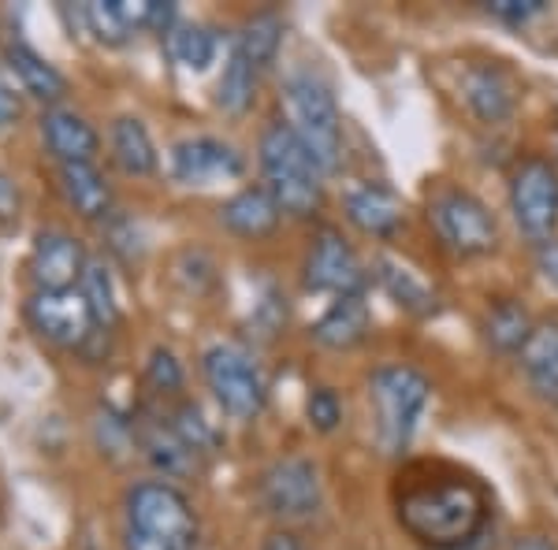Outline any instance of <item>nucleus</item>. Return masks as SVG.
<instances>
[{"label": "nucleus", "mask_w": 558, "mask_h": 550, "mask_svg": "<svg viewBox=\"0 0 558 550\" xmlns=\"http://www.w3.org/2000/svg\"><path fill=\"white\" fill-rule=\"evenodd\" d=\"M202 376L220 410L235 420H254L268 405V380L260 365L235 342H216L202 354Z\"/></svg>", "instance_id": "obj_7"}, {"label": "nucleus", "mask_w": 558, "mask_h": 550, "mask_svg": "<svg viewBox=\"0 0 558 550\" xmlns=\"http://www.w3.org/2000/svg\"><path fill=\"white\" fill-rule=\"evenodd\" d=\"M257 75L260 71L250 64L246 52H242L239 45H231L228 64H223V75H220V83H216V105L228 115L250 112V105H254V97H257Z\"/></svg>", "instance_id": "obj_25"}, {"label": "nucleus", "mask_w": 558, "mask_h": 550, "mask_svg": "<svg viewBox=\"0 0 558 550\" xmlns=\"http://www.w3.org/2000/svg\"><path fill=\"white\" fill-rule=\"evenodd\" d=\"M555 146H558V138H555Z\"/></svg>", "instance_id": "obj_41"}, {"label": "nucleus", "mask_w": 558, "mask_h": 550, "mask_svg": "<svg viewBox=\"0 0 558 550\" xmlns=\"http://www.w3.org/2000/svg\"><path fill=\"white\" fill-rule=\"evenodd\" d=\"M4 60H8V71L15 75V83H20V89L31 94L34 101L52 105V108H57V101H64L68 78L60 75L41 52H34L31 45H8Z\"/></svg>", "instance_id": "obj_20"}, {"label": "nucleus", "mask_w": 558, "mask_h": 550, "mask_svg": "<svg viewBox=\"0 0 558 550\" xmlns=\"http://www.w3.org/2000/svg\"><path fill=\"white\" fill-rule=\"evenodd\" d=\"M343 212L368 239H395L407 223V205L387 183H362L343 197Z\"/></svg>", "instance_id": "obj_15"}, {"label": "nucleus", "mask_w": 558, "mask_h": 550, "mask_svg": "<svg viewBox=\"0 0 558 550\" xmlns=\"http://www.w3.org/2000/svg\"><path fill=\"white\" fill-rule=\"evenodd\" d=\"M142 450H146V457L165 476H186L197 468V450L165 420L146 424V428H142Z\"/></svg>", "instance_id": "obj_24"}, {"label": "nucleus", "mask_w": 558, "mask_h": 550, "mask_svg": "<svg viewBox=\"0 0 558 550\" xmlns=\"http://www.w3.org/2000/svg\"><path fill=\"white\" fill-rule=\"evenodd\" d=\"M488 12L495 15L499 23H510V26H525L529 20L547 12V0H492Z\"/></svg>", "instance_id": "obj_35"}, {"label": "nucleus", "mask_w": 558, "mask_h": 550, "mask_svg": "<svg viewBox=\"0 0 558 550\" xmlns=\"http://www.w3.org/2000/svg\"><path fill=\"white\" fill-rule=\"evenodd\" d=\"M305 286L317 294H362L365 291V265L357 260L354 246L343 239L339 231L324 228L317 239H313L310 254H305Z\"/></svg>", "instance_id": "obj_11"}, {"label": "nucleus", "mask_w": 558, "mask_h": 550, "mask_svg": "<svg viewBox=\"0 0 558 550\" xmlns=\"http://www.w3.org/2000/svg\"><path fill=\"white\" fill-rule=\"evenodd\" d=\"M235 45L246 52V60L257 71L272 68L276 57H279V45H283V23H279V15H272V12L250 15Z\"/></svg>", "instance_id": "obj_27"}, {"label": "nucleus", "mask_w": 558, "mask_h": 550, "mask_svg": "<svg viewBox=\"0 0 558 550\" xmlns=\"http://www.w3.org/2000/svg\"><path fill=\"white\" fill-rule=\"evenodd\" d=\"M510 212L529 242L544 246L558 231V168L547 157H525L510 171Z\"/></svg>", "instance_id": "obj_8"}, {"label": "nucleus", "mask_w": 558, "mask_h": 550, "mask_svg": "<svg viewBox=\"0 0 558 550\" xmlns=\"http://www.w3.org/2000/svg\"><path fill=\"white\" fill-rule=\"evenodd\" d=\"M23 120V94H15V86L8 78H0V134L12 131Z\"/></svg>", "instance_id": "obj_36"}, {"label": "nucleus", "mask_w": 558, "mask_h": 550, "mask_svg": "<svg viewBox=\"0 0 558 550\" xmlns=\"http://www.w3.org/2000/svg\"><path fill=\"white\" fill-rule=\"evenodd\" d=\"M146 376L157 391H179L183 387V368H179L175 354L168 346H157L149 354V365H146Z\"/></svg>", "instance_id": "obj_33"}, {"label": "nucleus", "mask_w": 558, "mask_h": 550, "mask_svg": "<svg viewBox=\"0 0 558 550\" xmlns=\"http://www.w3.org/2000/svg\"><path fill=\"white\" fill-rule=\"evenodd\" d=\"M197 513L168 480H142L123 494V550H197Z\"/></svg>", "instance_id": "obj_2"}, {"label": "nucleus", "mask_w": 558, "mask_h": 550, "mask_svg": "<svg viewBox=\"0 0 558 550\" xmlns=\"http://www.w3.org/2000/svg\"><path fill=\"white\" fill-rule=\"evenodd\" d=\"M108 142H112V157L123 175L146 179L157 171V146H153V134L138 115H120L108 131Z\"/></svg>", "instance_id": "obj_23"}, {"label": "nucleus", "mask_w": 558, "mask_h": 550, "mask_svg": "<svg viewBox=\"0 0 558 550\" xmlns=\"http://www.w3.org/2000/svg\"><path fill=\"white\" fill-rule=\"evenodd\" d=\"M86 265L83 242L68 231H41L31 246V276L38 291H75Z\"/></svg>", "instance_id": "obj_13"}, {"label": "nucleus", "mask_w": 558, "mask_h": 550, "mask_svg": "<svg viewBox=\"0 0 558 550\" xmlns=\"http://www.w3.org/2000/svg\"><path fill=\"white\" fill-rule=\"evenodd\" d=\"M305 417L317 431H336L339 420H343V402H339V394L331 387H317L305 399Z\"/></svg>", "instance_id": "obj_32"}, {"label": "nucleus", "mask_w": 558, "mask_h": 550, "mask_svg": "<svg viewBox=\"0 0 558 550\" xmlns=\"http://www.w3.org/2000/svg\"><path fill=\"white\" fill-rule=\"evenodd\" d=\"M105 239H108V249H112L120 260H134L142 254L138 246V228L128 220V216H108V228H105Z\"/></svg>", "instance_id": "obj_34"}, {"label": "nucleus", "mask_w": 558, "mask_h": 550, "mask_svg": "<svg viewBox=\"0 0 558 550\" xmlns=\"http://www.w3.org/2000/svg\"><path fill=\"white\" fill-rule=\"evenodd\" d=\"M279 220H283V209L276 205V197L265 191V186H242L239 194H231L228 201L220 205V223L239 239L260 242L268 234L279 231Z\"/></svg>", "instance_id": "obj_17"}, {"label": "nucleus", "mask_w": 558, "mask_h": 550, "mask_svg": "<svg viewBox=\"0 0 558 550\" xmlns=\"http://www.w3.org/2000/svg\"><path fill=\"white\" fill-rule=\"evenodd\" d=\"M536 272L544 276V283H551L558 291V239L536 246Z\"/></svg>", "instance_id": "obj_38"}, {"label": "nucleus", "mask_w": 558, "mask_h": 550, "mask_svg": "<svg viewBox=\"0 0 558 550\" xmlns=\"http://www.w3.org/2000/svg\"><path fill=\"white\" fill-rule=\"evenodd\" d=\"M368 399L376 410V439L384 454H402L428 410V376L413 365H380L368 376Z\"/></svg>", "instance_id": "obj_5"}, {"label": "nucleus", "mask_w": 558, "mask_h": 550, "mask_svg": "<svg viewBox=\"0 0 558 550\" xmlns=\"http://www.w3.org/2000/svg\"><path fill=\"white\" fill-rule=\"evenodd\" d=\"M168 171L183 186H216L239 179L246 171V160L228 142L209 138V134H194V138H179L168 149Z\"/></svg>", "instance_id": "obj_12"}, {"label": "nucleus", "mask_w": 558, "mask_h": 550, "mask_svg": "<svg viewBox=\"0 0 558 550\" xmlns=\"http://www.w3.org/2000/svg\"><path fill=\"white\" fill-rule=\"evenodd\" d=\"M462 101L481 123H502L518 108V83L502 64H473L462 71Z\"/></svg>", "instance_id": "obj_14"}, {"label": "nucleus", "mask_w": 558, "mask_h": 550, "mask_svg": "<svg viewBox=\"0 0 558 550\" xmlns=\"http://www.w3.org/2000/svg\"><path fill=\"white\" fill-rule=\"evenodd\" d=\"M168 52L179 68L186 71H209L216 60V38L202 23H175L168 34Z\"/></svg>", "instance_id": "obj_28"}, {"label": "nucleus", "mask_w": 558, "mask_h": 550, "mask_svg": "<svg viewBox=\"0 0 558 550\" xmlns=\"http://www.w3.org/2000/svg\"><path fill=\"white\" fill-rule=\"evenodd\" d=\"M428 223L454 257H484L499 242L488 205L462 186H436L428 194Z\"/></svg>", "instance_id": "obj_6"}, {"label": "nucleus", "mask_w": 558, "mask_h": 550, "mask_svg": "<svg viewBox=\"0 0 558 550\" xmlns=\"http://www.w3.org/2000/svg\"><path fill=\"white\" fill-rule=\"evenodd\" d=\"M395 513L421 547L458 550L488 525L492 499L484 484L451 465H413L395 491Z\"/></svg>", "instance_id": "obj_1"}, {"label": "nucleus", "mask_w": 558, "mask_h": 550, "mask_svg": "<svg viewBox=\"0 0 558 550\" xmlns=\"http://www.w3.org/2000/svg\"><path fill=\"white\" fill-rule=\"evenodd\" d=\"M57 175L68 205L83 220H108L112 216V186H108L97 164H60Z\"/></svg>", "instance_id": "obj_21"}, {"label": "nucleus", "mask_w": 558, "mask_h": 550, "mask_svg": "<svg viewBox=\"0 0 558 550\" xmlns=\"http://www.w3.org/2000/svg\"><path fill=\"white\" fill-rule=\"evenodd\" d=\"M20 209H23L20 186H15L12 175H4V171H0V223H15V220H20Z\"/></svg>", "instance_id": "obj_37"}, {"label": "nucleus", "mask_w": 558, "mask_h": 550, "mask_svg": "<svg viewBox=\"0 0 558 550\" xmlns=\"http://www.w3.org/2000/svg\"><path fill=\"white\" fill-rule=\"evenodd\" d=\"M260 175H265V191L276 197V205L283 216L294 220H310L324 201V183L320 168L313 164V157L305 152L299 134L287 127V120L268 123L257 146Z\"/></svg>", "instance_id": "obj_3"}, {"label": "nucleus", "mask_w": 558, "mask_h": 550, "mask_svg": "<svg viewBox=\"0 0 558 550\" xmlns=\"http://www.w3.org/2000/svg\"><path fill=\"white\" fill-rule=\"evenodd\" d=\"M172 428L197 450V454H209V450L216 447V428L202 417V410H197V405H191V402H183L175 410Z\"/></svg>", "instance_id": "obj_31"}, {"label": "nucleus", "mask_w": 558, "mask_h": 550, "mask_svg": "<svg viewBox=\"0 0 558 550\" xmlns=\"http://www.w3.org/2000/svg\"><path fill=\"white\" fill-rule=\"evenodd\" d=\"M257 494L276 521H310L324 502L320 468L310 457H279L260 473Z\"/></svg>", "instance_id": "obj_9"}, {"label": "nucleus", "mask_w": 558, "mask_h": 550, "mask_svg": "<svg viewBox=\"0 0 558 550\" xmlns=\"http://www.w3.org/2000/svg\"><path fill=\"white\" fill-rule=\"evenodd\" d=\"M529 383L544 402H558V320L536 323L525 350L518 354Z\"/></svg>", "instance_id": "obj_22"}, {"label": "nucleus", "mask_w": 558, "mask_h": 550, "mask_svg": "<svg viewBox=\"0 0 558 550\" xmlns=\"http://www.w3.org/2000/svg\"><path fill=\"white\" fill-rule=\"evenodd\" d=\"M283 101L287 127L299 134L320 175H336L343 168V112H339L328 83L313 71H294L283 83Z\"/></svg>", "instance_id": "obj_4"}, {"label": "nucleus", "mask_w": 558, "mask_h": 550, "mask_svg": "<svg viewBox=\"0 0 558 550\" xmlns=\"http://www.w3.org/2000/svg\"><path fill=\"white\" fill-rule=\"evenodd\" d=\"M26 323L52 346L78 350L97 331V317L78 291H34L26 297Z\"/></svg>", "instance_id": "obj_10"}, {"label": "nucleus", "mask_w": 558, "mask_h": 550, "mask_svg": "<svg viewBox=\"0 0 558 550\" xmlns=\"http://www.w3.org/2000/svg\"><path fill=\"white\" fill-rule=\"evenodd\" d=\"M376 283L384 286L387 297H391L399 309H407L410 317H436L439 313V294L421 279V272H413L410 265H402L399 257L380 254L376 257Z\"/></svg>", "instance_id": "obj_18"}, {"label": "nucleus", "mask_w": 558, "mask_h": 550, "mask_svg": "<svg viewBox=\"0 0 558 550\" xmlns=\"http://www.w3.org/2000/svg\"><path fill=\"white\" fill-rule=\"evenodd\" d=\"M514 550H558L551 539H544V536H521Z\"/></svg>", "instance_id": "obj_40"}, {"label": "nucleus", "mask_w": 558, "mask_h": 550, "mask_svg": "<svg viewBox=\"0 0 558 550\" xmlns=\"http://www.w3.org/2000/svg\"><path fill=\"white\" fill-rule=\"evenodd\" d=\"M533 328L536 323L529 320V313L518 302H510V297L495 302L488 317H484V335H488V342L499 354H521L529 335H533Z\"/></svg>", "instance_id": "obj_26"}, {"label": "nucleus", "mask_w": 558, "mask_h": 550, "mask_svg": "<svg viewBox=\"0 0 558 550\" xmlns=\"http://www.w3.org/2000/svg\"><path fill=\"white\" fill-rule=\"evenodd\" d=\"M368 328H373V313L365 305V294H347L336 297L313 323V339L328 350H354L357 342H365Z\"/></svg>", "instance_id": "obj_19"}, {"label": "nucleus", "mask_w": 558, "mask_h": 550, "mask_svg": "<svg viewBox=\"0 0 558 550\" xmlns=\"http://www.w3.org/2000/svg\"><path fill=\"white\" fill-rule=\"evenodd\" d=\"M265 550H305V547L294 531H272V536L265 539Z\"/></svg>", "instance_id": "obj_39"}, {"label": "nucleus", "mask_w": 558, "mask_h": 550, "mask_svg": "<svg viewBox=\"0 0 558 550\" xmlns=\"http://www.w3.org/2000/svg\"><path fill=\"white\" fill-rule=\"evenodd\" d=\"M78 291L86 294L89 309H94V317H97V328H101V331L116 328V320H120V302H116L112 276H108V268L101 265V260H89Z\"/></svg>", "instance_id": "obj_29"}, {"label": "nucleus", "mask_w": 558, "mask_h": 550, "mask_svg": "<svg viewBox=\"0 0 558 550\" xmlns=\"http://www.w3.org/2000/svg\"><path fill=\"white\" fill-rule=\"evenodd\" d=\"M83 15L86 30L101 45H123L134 34L123 0H94V4H83Z\"/></svg>", "instance_id": "obj_30"}, {"label": "nucleus", "mask_w": 558, "mask_h": 550, "mask_svg": "<svg viewBox=\"0 0 558 550\" xmlns=\"http://www.w3.org/2000/svg\"><path fill=\"white\" fill-rule=\"evenodd\" d=\"M41 138L49 152L57 157V164H94L97 149H101V138L89 127L78 112L71 108H45L41 115Z\"/></svg>", "instance_id": "obj_16"}]
</instances>
